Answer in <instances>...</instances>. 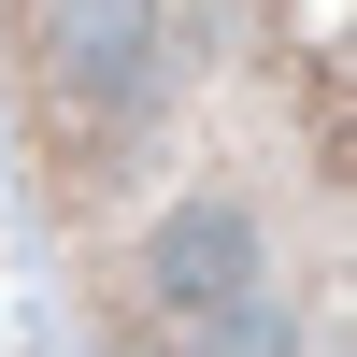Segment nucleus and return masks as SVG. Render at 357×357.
Returning <instances> with one entry per match:
<instances>
[]
</instances>
